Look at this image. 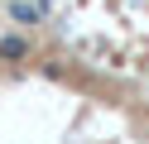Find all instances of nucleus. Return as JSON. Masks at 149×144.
I'll list each match as a JSON object with an SVG mask.
<instances>
[{"instance_id": "f257e3e1", "label": "nucleus", "mask_w": 149, "mask_h": 144, "mask_svg": "<svg viewBox=\"0 0 149 144\" xmlns=\"http://www.w3.org/2000/svg\"><path fill=\"white\" fill-rule=\"evenodd\" d=\"M29 58V43H24L19 34H5L0 38V63H24Z\"/></svg>"}, {"instance_id": "f03ea898", "label": "nucleus", "mask_w": 149, "mask_h": 144, "mask_svg": "<svg viewBox=\"0 0 149 144\" xmlns=\"http://www.w3.org/2000/svg\"><path fill=\"white\" fill-rule=\"evenodd\" d=\"M10 19H15V24H39V5H29V0H10Z\"/></svg>"}]
</instances>
